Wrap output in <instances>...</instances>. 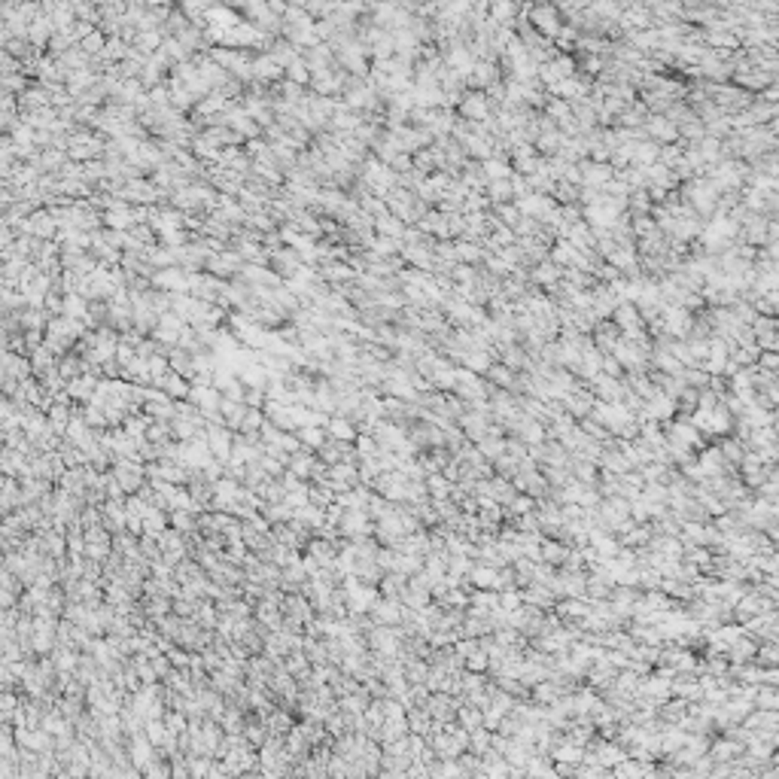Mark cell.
Masks as SVG:
<instances>
[{
	"label": "cell",
	"mask_w": 779,
	"mask_h": 779,
	"mask_svg": "<svg viewBox=\"0 0 779 779\" xmlns=\"http://www.w3.org/2000/svg\"><path fill=\"white\" fill-rule=\"evenodd\" d=\"M487 201H490V208H497V204H511L514 201V192H511V180H494V183H487Z\"/></svg>",
	"instance_id": "cell-28"
},
{
	"label": "cell",
	"mask_w": 779,
	"mask_h": 779,
	"mask_svg": "<svg viewBox=\"0 0 779 779\" xmlns=\"http://www.w3.org/2000/svg\"><path fill=\"white\" fill-rule=\"evenodd\" d=\"M514 208H518L521 216H526V220H536V223H542L545 220V213L557 208V204L551 201V195H526V198H518L514 201Z\"/></svg>",
	"instance_id": "cell-12"
},
{
	"label": "cell",
	"mask_w": 779,
	"mask_h": 779,
	"mask_svg": "<svg viewBox=\"0 0 779 779\" xmlns=\"http://www.w3.org/2000/svg\"><path fill=\"white\" fill-rule=\"evenodd\" d=\"M564 240H569L572 247L579 250V253H588V250H594V244H597V238H594V232H591V225L584 223V220H579V223H572L569 228H566V238Z\"/></svg>",
	"instance_id": "cell-18"
},
{
	"label": "cell",
	"mask_w": 779,
	"mask_h": 779,
	"mask_svg": "<svg viewBox=\"0 0 779 779\" xmlns=\"http://www.w3.org/2000/svg\"><path fill=\"white\" fill-rule=\"evenodd\" d=\"M661 317H663V335H670V338H685L694 323V314L685 311V307H676V305H663Z\"/></svg>",
	"instance_id": "cell-5"
},
{
	"label": "cell",
	"mask_w": 779,
	"mask_h": 779,
	"mask_svg": "<svg viewBox=\"0 0 779 779\" xmlns=\"http://www.w3.org/2000/svg\"><path fill=\"white\" fill-rule=\"evenodd\" d=\"M594 402H597V399H594V393L588 390V384H579L576 390H572V393L564 396V402H560V405H564V411H566L572 420H581V417L591 414Z\"/></svg>",
	"instance_id": "cell-7"
},
{
	"label": "cell",
	"mask_w": 779,
	"mask_h": 779,
	"mask_svg": "<svg viewBox=\"0 0 779 779\" xmlns=\"http://www.w3.org/2000/svg\"><path fill=\"white\" fill-rule=\"evenodd\" d=\"M685 146L688 143H682V141H676V143H667V146H661L658 150V165H663V168H676L682 162V156H685Z\"/></svg>",
	"instance_id": "cell-30"
},
{
	"label": "cell",
	"mask_w": 779,
	"mask_h": 779,
	"mask_svg": "<svg viewBox=\"0 0 779 779\" xmlns=\"http://www.w3.org/2000/svg\"><path fill=\"white\" fill-rule=\"evenodd\" d=\"M283 73H286V83H292V86L307 88V83H311V71H307V64L302 58H295L292 64H286Z\"/></svg>",
	"instance_id": "cell-31"
},
{
	"label": "cell",
	"mask_w": 779,
	"mask_h": 779,
	"mask_svg": "<svg viewBox=\"0 0 779 779\" xmlns=\"http://www.w3.org/2000/svg\"><path fill=\"white\" fill-rule=\"evenodd\" d=\"M372 232H375V235H381V238H396V240H402L405 225L399 223L396 216L381 213V216H377V220H372Z\"/></svg>",
	"instance_id": "cell-27"
},
{
	"label": "cell",
	"mask_w": 779,
	"mask_h": 779,
	"mask_svg": "<svg viewBox=\"0 0 779 779\" xmlns=\"http://www.w3.org/2000/svg\"><path fill=\"white\" fill-rule=\"evenodd\" d=\"M295 439H299V444H305V448H323V442H326V432L320 429V427H302V429H295Z\"/></svg>",
	"instance_id": "cell-32"
},
{
	"label": "cell",
	"mask_w": 779,
	"mask_h": 779,
	"mask_svg": "<svg viewBox=\"0 0 779 779\" xmlns=\"http://www.w3.org/2000/svg\"><path fill=\"white\" fill-rule=\"evenodd\" d=\"M560 280H564V268H557L551 259H545V262H539V265L530 268V286H536V290H542V292H548Z\"/></svg>",
	"instance_id": "cell-13"
},
{
	"label": "cell",
	"mask_w": 779,
	"mask_h": 779,
	"mask_svg": "<svg viewBox=\"0 0 779 779\" xmlns=\"http://www.w3.org/2000/svg\"><path fill=\"white\" fill-rule=\"evenodd\" d=\"M755 369L776 375V369H779V353H758V360H755Z\"/></svg>",
	"instance_id": "cell-36"
},
{
	"label": "cell",
	"mask_w": 779,
	"mask_h": 779,
	"mask_svg": "<svg viewBox=\"0 0 779 779\" xmlns=\"http://www.w3.org/2000/svg\"><path fill=\"white\" fill-rule=\"evenodd\" d=\"M526 21H530V28L539 34V37H545V40H554L557 34H560V28H564V19H560V13H557L554 4L530 6V13H526Z\"/></svg>",
	"instance_id": "cell-1"
},
{
	"label": "cell",
	"mask_w": 779,
	"mask_h": 779,
	"mask_svg": "<svg viewBox=\"0 0 779 779\" xmlns=\"http://www.w3.org/2000/svg\"><path fill=\"white\" fill-rule=\"evenodd\" d=\"M210 271V278H216V280H235L240 271H244V259H240L235 250H220V253H213L210 259H208V265H204Z\"/></svg>",
	"instance_id": "cell-3"
},
{
	"label": "cell",
	"mask_w": 779,
	"mask_h": 779,
	"mask_svg": "<svg viewBox=\"0 0 779 779\" xmlns=\"http://www.w3.org/2000/svg\"><path fill=\"white\" fill-rule=\"evenodd\" d=\"M588 390L594 393V399L597 402H606V405H615V402H621V393H624V384L618 381V377H609V375H597L594 381L588 384Z\"/></svg>",
	"instance_id": "cell-9"
},
{
	"label": "cell",
	"mask_w": 779,
	"mask_h": 779,
	"mask_svg": "<svg viewBox=\"0 0 779 779\" xmlns=\"http://www.w3.org/2000/svg\"><path fill=\"white\" fill-rule=\"evenodd\" d=\"M101 153H104L101 137L88 134V131H73L71 141H67V156H71L73 162H95Z\"/></svg>",
	"instance_id": "cell-2"
},
{
	"label": "cell",
	"mask_w": 779,
	"mask_h": 779,
	"mask_svg": "<svg viewBox=\"0 0 779 779\" xmlns=\"http://www.w3.org/2000/svg\"><path fill=\"white\" fill-rule=\"evenodd\" d=\"M643 131H646L648 141H655L658 146H667V143L679 141V128H676L667 116H648L643 122Z\"/></svg>",
	"instance_id": "cell-11"
},
{
	"label": "cell",
	"mask_w": 779,
	"mask_h": 779,
	"mask_svg": "<svg viewBox=\"0 0 779 779\" xmlns=\"http://www.w3.org/2000/svg\"><path fill=\"white\" fill-rule=\"evenodd\" d=\"M457 116L466 119V122H487L490 116H494V107H490L484 91H466L460 107H457Z\"/></svg>",
	"instance_id": "cell-4"
},
{
	"label": "cell",
	"mask_w": 779,
	"mask_h": 779,
	"mask_svg": "<svg viewBox=\"0 0 779 779\" xmlns=\"http://www.w3.org/2000/svg\"><path fill=\"white\" fill-rule=\"evenodd\" d=\"M55 223L52 220V213H34L31 220H25V232H31L34 238H43V240H49V235H55Z\"/></svg>",
	"instance_id": "cell-26"
},
{
	"label": "cell",
	"mask_w": 779,
	"mask_h": 779,
	"mask_svg": "<svg viewBox=\"0 0 779 779\" xmlns=\"http://www.w3.org/2000/svg\"><path fill=\"white\" fill-rule=\"evenodd\" d=\"M347 594H350V609L353 612H372L375 603H377V591L375 588H365V584H357L353 579H347Z\"/></svg>",
	"instance_id": "cell-15"
},
{
	"label": "cell",
	"mask_w": 779,
	"mask_h": 779,
	"mask_svg": "<svg viewBox=\"0 0 779 779\" xmlns=\"http://www.w3.org/2000/svg\"><path fill=\"white\" fill-rule=\"evenodd\" d=\"M481 170H484V177L487 183H494V180H511V165H509V158H487V162H481Z\"/></svg>",
	"instance_id": "cell-29"
},
{
	"label": "cell",
	"mask_w": 779,
	"mask_h": 779,
	"mask_svg": "<svg viewBox=\"0 0 779 779\" xmlns=\"http://www.w3.org/2000/svg\"><path fill=\"white\" fill-rule=\"evenodd\" d=\"M183 329H186V323L177 317V314H170L165 311L162 317H158V323L153 329V341L156 345H162V347H177V341L183 335Z\"/></svg>",
	"instance_id": "cell-6"
},
{
	"label": "cell",
	"mask_w": 779,
	"mask_h": 779,
	"mask_svg": "<svg viewBox=\"0 0 779 779\" xmlns=\"http://www.w3.org/2000/svg\"><path fill=\"white\" fill-rule=\"evenodd\" d=\"M326 432H329V439H335V442H345V444H350L353 439H357V427H353V423L347 420V417H338V414H332L329 417V423H326Z\"/></svg>",
	"instance_id": "cell-24"
},
{
	"label": "cell",
	"mask_w": 779,
	"mask_h": 779,
	"mask_svg": "<svg viewBox=\"0 0 779 779\" xmlns=\"http://www.w3.org/2000/svg\"><path fill=\"white\" fill-rule=\"evenodd\" d=\"M658 150L661 146L655 143V141H639V143H633V156H630V165L633 168H651L658 162Z\"/></svg>",
	"instance_id": "cell-23"
},
{
	"label": "cell",
	"mask_w": 779,
	"mask_h": 779,
	"mask_svg": "<svg viewBox=\"0 0 779 779\" xmlns=\"http://www.w3.org/2000/svg\"><path fill=\"white\" fill-rule=\"evenodd\" d=\"M49 417H52V423H55V427H58V429H61V427H64V423H67V408H61V405H55V408H52V414H49Z\"/></svg>",
	"instance_id": "cell-39"
},
{
	"label": "cell",
	"mask_w": 779,
	"mask_h": 779,
	"mask_svg": "<svg viewBox=\"0 0 779 779\" xmlns=\"http://www.w3.org/2000/svg\"><path fill=\"white\" fill-rule=\"evenodd\" d=\"M283 76V67L271 58V55H256L253 58V83H262V86H274L278 79Z\"/></svg>",
	"instance_id": "cell-16"
},
{
	"label": "cell",
	"mask_w": 779,
	"mask_h": 779,
	"mask_svg": "<svg viewBox=\"0 0 779 779\" xmlns=\"http://www.w3.org/2000/svg\"><path fill=\"white\" fill-rule=\"evenodd\" d=\"M484 381L490 387H497V390H506V393H514V384H518V372H511L506 369L502 362H494L490 369L484 372Z\"/></svg>",
	"instance_id": "cell-19"
},
{
	"label": "cell",
	"mask_w": 779,
	"mask_h": 779,
	"mask_svg": "<svg viewBox=\"0 0 779 779\" xmlns=\"http://www.w3.org/2000/svg\"><path fill=\"white\" fill-rule=\"evenodd\" d=\"M776 302H779V290L764 292V295H758V299L749 302V305H752V311L758 314V317H776Z\"/></svg>",
	"instance_id": "cell-33"
},
{
	"label": "cell",
	"mask_w": 779,
	"mask_h": 779,
	"mask_svg": "<svg viewBox=\"0 0 779 779\" xmlns=\"http://www.w3.org/2000/svg\"><path fill=\"white\" fill-rule=\"evenodd\" d=\"M511 192H514V201H518V198H526V195H533L530 180L521 177V174H511Z\"/></svg>",
	"instance_id": "cell-38"
},
{
	"label": "cell",
	"mask_w": 779,
	"mask_h": 779,
	"mask_svg": "<svg viewBox=\"0 0 779 779\" xmlns=\"http://www.w3.org/2000/svg\"><path fill=\"white\" fill-rule=\"evenodd\" d=\"M679 381L688 387V390H706L709 375H706L703 369H697V365H691V369H682V372H679Z\"/></svg>",
	"instance_id": "cell-35"
},
{
	"label": "cell",
	"mask_w": 779,
	"mask_h": 779,
	"mask_svg": "<svg viewBox=\"0 0 779 779\" xmlns=\"http://www.w3.org/2000/svg\"><path fill=\"white\" fill-rule=\"evenodd\" d=\"M9 238H13V235H9V228L4 225V228H0V250H6V247H9Z\"/></svg>",
	"instance_id": "cell-40"
},
{
	"label": "cell",
	"mask_w": 779,
	"mask_h": 779,
	"mask_svg": "<svg viewBox=\"0 0 779 779\" xmlns=\"http://www.w3.org/2000/svg\"><path fill=\"white\" fill-rule=\"evenodd\" d=\"M494 362H497V360H494V350H466L463 360H460V365H463L466 372L481 375V377H484V372H487Z\"/></svg>",
	"instance_id": "cell-21"
},
{
	"label": "cell",
	"mask_w": 779,
	"mask_h": 779,
	"mask_svg": "<svg viewBox=\"0 0 779 779\" xmlns=\"http://www.w3.org/2000/svg\"><path fill=\"white\" fill-rule=\"evenodd\" d=\"M454 259L460 262V265L481 268V262H484V250H481L478 244H469V240L457 238V240H454Z\"/></svg>",
	"instance_id": "cell-20"
},
{
	"label": "cell",
	"mask_w": 779,
	"mask_h": 779,
	"mask_svg": "<svg viewBox=\"0 0 779 779\" xmlns=\"http://www.w3.org/2000/svg\"><path fill=\"white\" fill-rule=\"evenodd\" d=\"M490 213H494L497 223L506 225V228H514L521 223V213H518V208H514V201L511 204H497V208H490Z\"/></svg>",
	"instance_id": "cell-34"
},
{
	"label": "cell",
	"mask_w": 779,
	"mask_h": 779,
	"mask_svg": "<svg viewBox=\"0 0 779 779\" xmlns=\"http://www.w3.org/2000/svg\"><path fill=\"white\" fill-rule=\"evenodd\" d=\"M189 387H192V384L186 381V377H180V375H174V372L168 369V375L162 377V381H158L156 390H162L168 399H186V396H189Z\"/></svg>",
	"instance_id": "cell-25"
},
{
	"label": "cell",
	"mask_w": 779,
	"mask_h": 779,
	"mask_svg": "<svg viewBox=\"0 0 779 779\" xmlns=\"http://www.w3.org/2000/svg\"><path fill=\"white\" fill-rule=\"evenodd\" d=\"M648 119V110L639 104V101H633V104H627L621 113H618V119H615V128H643V122Z\"/></svg>",
	"instance_id": "cell-22"
},
{
	"label": "cell",
	"mask_w": 779,
	"mask_h": 779,
	"mask_svg": "<svg viewBox=\"0 0 779 779\" xmlns=\"http://www.w3.org/2000/svg\"><path fill=\"white\" fill-rule=\"evenodd\" d=\"M618 338H621V332H618V326L612 323V320H597V326H594V332H591L594 350H597L600 357L612 353V347L618 345Z\"/></svg>",
	"instance_id": "cell-14"
},
{
	"label": "cell",
	"mask_w": 779,
	"mask_h": 779,
	"mask_svg": "<svg viewBox=\"0 0 779 779\" xmlns=\"http://www.w3.org/2000/svg\"><path fill=\"white\" fill-rule=\"evenodd\" d=\"M402 600H377L375 603V609H372V615H375V621L381 624V627H399V621H402Z\"/></svg>",
	"instance_id": "cell-17"
},
{
	"label": "cell",
	"mask_w": 779,
	"mask_h": 779,
	"mask_svg": "<svg viewBox=\"0 0 779 779\" xmlns=\"http://www.w3.org/2000/svg\"><path fill=\"white\" fill-rule=\"evenodd\" d=\"M576 168L581 174V189H597L600 192L606 183L615 177V170L609 165H597V162H591V158H584V162H579Z\"/></svg>",
	"instance_id": "cell-10"
},
{
	"label": "cell",
	"mask_w": 779,
	"mask_h": 779,
	"mask_svg": "<svg viewBox=\"0 0 779 779\" xmlns=\"http://www.w3.org/2000/svg\"><path fill=\"white\" fill-rule=\"evenodd\" d=\"M502 73H499V64L497 61H475L472 73L466 76V88L469 91H487L494 83H499Z\"/></svg>",
	"instance_id": "cell-8"
},
{
	"label": "cell",
	"mask_w": 779,
	"mask_h": 779,
	"mask_svg": "<svg viewBox=\"0 0 779 779\" xmlns=\"http://www.w3.org/2000/svg\"><path fill=\"white\" fill-rule=\"evenodd\" d=\"M600 372L609 375V377H618V381H621V375H624V369L618 365V360L612 357V353H606V357L600 360Z\"/></svg>",
	"instance_id": "cell-37"
}]
</instances>
